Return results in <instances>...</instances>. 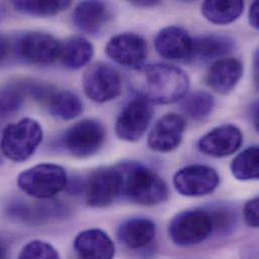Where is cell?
<instances>
[{"label": "cell", "mask_w": 259, "mask_h": 259, "mask_svg": "<svg viewBox=\"0 0 259 259\" xmlns=\"http://www.w3.org/2000/svg\"><path fill=\"white\" fill-rule=\"evenodd\" d=\"M137 98L149 104H171L182 100L190 88V79L182 69L164 64L137 68L130 77Z\"/></svg>", "instance_id": "obj_1"}, {"label": "cell", "mask_w": 259, "mask_h": 259, "mask_svg": "<svg viewBox=\"0 0 259 259\" xmlns=\"http://www.w3.org/2000/svg\"><path fill=\"white\" fill-rule=\"evenodd\" d=\"M121 179V196L133 204L154 206L165 202L168 189L164 181L147 166L126 161L115 165Z\"/></svg>", "instance_id": "obj_2"}, {"label": "cell", "mask_w": 259, "mask_h": 259, "mask_svg": "<svg viewBox=\"0 0 259 259\" xmlns=\"http://www.w3.org/2000/svg\"><path fill=\"white\" fill-rule=\"evenodd\" d=\"M44 131L38 121L23 118L9 124L2 133L0 148L4 156L14 162L30 158L41 143Z\"/></svg>", "instance_id": "obj_3"}, {"label": "cell", "mask_w": 259, "mask_h": 259, "mask_svg": "<svg viewBox=\"0 0 259 259\" xmlns=\"http://www.w3.org/2000/svg\"><path fill=\"white\" fill-rule=\"evenodd\" d=\"M17 185L26 195L45 200L54 198L64 191L68 185V177L61 165L39 163L20 172Z\"/></svg>", "instance_id": "obj_4"}, {"label": "cell", "mask_w": 259, "mask_h": 259, "mask_svg": "<svg viewBox=\"0 0 259 259\" xmlns=\"http://www.w3.org/2000/svg\"><path fill=\"white\" fill-rule=\"evenodd\" d=\"M215 231L210 211L189 210L178 214L168 226L171 241L179 246H193L204 242Z\"/></svg>", "instance_id": "obj_5"}, {"label": "cell", "mask_w": 259, "mask_h": 259, "mask_svg": "<svg viewBox=\"0 0 259 259\" xmlns=\"http://www.w3.org/2000/svg\"><path fill=\"white\" fill-rule=\"evenodd\" d=\"M61 48L62 44L53 35L29 31L18 36L14 51L17 58L26 64L49 66L59 60Z\"/></svg>", "instance_id": "obj_6"}, {"label": "cell", "mask_w": 259, "mask_h": 259, "mask_svg": "<svg viewBox=\"0 0 259 259\" xmlns=\"http://www.w3.org/2000/svg\"><path fill=\"white\" fill-rule=\"evenodd\" d=\"M82 84L86 96L97 103L116 99L122 88L118 71L104 62L91 65L84 73Z\"/></svg>", "instance_id": "obj_7"}, {"label": "cell", "mask_w": 259, "mask_h": 259, "mask_svg": "<svg viewBox=\"0 0 259 259\" xmlns=\"http://www.w3.org/2000/svg\"><path fill=\"white\" fill-rule=\"evenodd\" d=\"M105 141V128L95 119H84L67 130L63 136V144L70 154L78 158L95 155Z\"/></svg>", "instance_id": "obj_8"}, {"label": "cell", "mask_w": 259, "mask_h": 259, "mask_svg": "<svg viewBox=\"0 0 259 259\" xmlns=\"http://www.w3.org/2000/svg\"><path fill=\"white\" fill-rule=\"evenodd\" d=\"M86 203L93 208H105L121 197V179L116 166L94 170L84 186Z\"/></svg>", "instance_id": "obj_9"}, {"label": "cell", "mask_w": 259, "mask_h": 259, "mask_svg": "<svg viewBox=\"0 0 259 259\" xmlns=\"http://www.w3.org/2000/svg\"><path fill=\"white\" fill-rule=\"evenodd\" d=\"M217 171L203 164L187 165L174 176L176 190L186 197H203L213 193L219 186Z\"/></svg>", "instance_id": "obj_10"}, {"label": "cell", "mask_w": 259, "mask_h": 259, "mask_svg": "<svg viewBox=\"0 0 259 259\" xmlns=\"http://www.w3.org/2000/svg\"><path fill=\"white\" fill-rule=\"evenodd\" d=\"M152 115L153 110L148 102L140 98L131 100L117 118L115 125L117 136L128 142L139 140L148 128Z\"/></svg>", "instance_id": "obj_11"}, {"label": "cell", "mask_w": 259, "mask_h": 259, "mask_svg": "<svg viewBox=\"0 0 259 259\" xmlns=\"http://www.w3.org/2000/svg\"><path fill=\"white\" fill-rule=\"evenodd\" d=\"M105 52L115 63L130 68H139L147 56L145 39L132 32L114 35L108 41Z\"/></svg>", "instance_id": "obj_12"}, {"label": "cell", "mask_w": 259, "mask_h": 259, "mask_svg": "<svg viewBox=\"0 0 259 259\" xmlns=\"http://www.w3.org/2000/svg\"><path fill=\"white\" fill-rule=\"evenodd\" d=\"M157 54L169 61L193 60V37L180 26H167L158 31L154 38Z\"/></svg>", "instance_id": "obj_13"}, {"label": "cell", "mask_w": 259, "mask_h": 259, "mask_svg": "<svg viewBox=\"0 0 259 259\" xmlns=\"http://www.w3.org/2000/svg\"><path fill=\"white\" fill-rule=\"evenodd\" d=\"M242 143L241 130L233 124H224L203 135L198 142V148L208 156L225 157L235 153Z\"/></svg>", "instance_id": "obj_14"}, {"label": "cell", "mask_w": 259, "mask_h": 259, "mask_svg": "<svg viewBox=\"0 0 259 259\" xmlns=\"http://www.w3.org/2000/svg\"><path fill=\"white\" fill-rule=\"evenodd\" d=\"M185 130L186 121L183 116L176 113L166 114L149 132L148 146L156 152H170L182 143Z\"/></svg>", "instance_id": "obj_15"}, {"label": "cell", "mask_w": 259, "mask_h": 259, "mask_svg": "<svg viewBox=\"0 0 259 259\" xmlns=\"http://www.w3.org/2000/svg\"><path fill=\"white\" fill-rule=\"evenodd\" d=\"M64 211L65 209L61 205L53 203L30 205L21 200L10 201L4 208V212L10 220L26 225H35L57 218Z\"/></svg>", "instance_id": "obj_16"}, {"label": "cell", "mask_w": 259, "mask_h": 259, "mask_svg": "<svg viewBox=\"0 0 259 259\" xmlns=\"http://www.w3.org/2000/svg\"><path fill=\"white\" fill-rule=\"evenodd\" d=\"M74 250L79 259H113L115 256L112 239L100 229L79 233L74 240Z\"/></svg>", "instance_id": "obj_17"}, {"label": "cell", "mask_w": 259, "mask_h": 259, "mask_svg": "<svg viewBox=\"0 0 259 259\" xmlns=\"http://www.w3.org/2000/svg\"><path fill=\"white\" fill-rule=\"evenodd\" d=\"M243 75L242 63L234 58L217 60L208 70L205 81L215 92L225 95L239 83Z\"/></svg>", "instance_id": "obj_18"}, {"label": "cell", "mask_w": 259, "mask_h": 259, "mask_svg": "<svg viewBox=\"0 0 259 259\" xmlns=\"http://www.w3.org/2000/svg\"><path fill=\"white\" fill-rule=\"evenodd\" d=\"M111 18L108 5L102 1L80 2L73 12V23L82 32L96 34L102 31Z\"/></svg>", "instance_id": "obj_19"}, {"label": "cell", "mask_w": 259, "mask_h": 259, "mask_svg": "<svg viewBox=\"0 0 259 259\" xmlns=\"http://www.w3.org/2000/svg\"><path fill=\"white\" fill-rule=\"evenodd\" d=\"M156 234L155 224L146 218H131L117 230L118 240L131 249H139L151 243Z\"/></svg>", "instance_id": "obj_20"}, {"label": "cell", "mask_w": 259, "mask_h": 259, "mask_svg": "<svg viewBox=\"0 0 259 259\" xmlns=\"http://www.w3.org/2000/svg\"><path fill=\"white\" fill-rule=\"evenodd\" d=\"M233 39L227 35L210 34L193 38V60L202 62L220 60L232 52Z\"/></svg>", "instance_id": "obj_21"}, {"label": "cell", "mask_w": 259, "mask_h": 259, "mask_svg": "<svg viewBox=\"0 0 259 259\" xmlns=\"http://www.w3.org/2000/svg\"><path fill=\"white\" fill-rule=\"evenodd\" d=\"M50 114L62 120H73L84 111V105L80 97L69 90H56L44 105Z\"/></svg>", "instance_id": "obj_22"}, {"label": "cell", "mask_w": 259, "mask_h": 259, "mask_svg": "<svg viewBox=\"0 0 259 259\" xmlns=\"http://www.w3.org/2000/svg\"><path fill=\"white\" fill-rule=\"evenodd\" d=\"M93 45L83 36L70 37L62 45L60 58L62 65L69 70H79L92 60Z\"/></svg>", "instance_id": "obj_23"}, {"label": "cell", "mask_w": 259, "mask_h": 259, "mask_svg": "<svg viewBox=\"0 0 259 259\" xmlns=\"http://www.w3.org/2000/svg\"><path fill=\"white\" fill-rule=\"evenodd\" d=\"M244 10V2L236 1H205L202 4V13L210 22L225 25L235 21Z\"/></svg>", "instance_id": "obj_24"}, {"label": "cell", "mask_w": 259, "mask_h": 259, "mask_svg": "<svg viewBox=\"0 0 259 259\" xmlns=\"http://www.w3.org/2000/svg\"><path fill=\"white\" fill-rule=\"evenodd\" d=\"M183 112L194 120H202L210 116L215 108L214 97L205 91H196L182 99Z\"/></svg>", "instance_id": "obj_25"}, {"label": "cell", "mask_w": 259, "mask_h": 259, "mask_svg": "<svg viewBox=\"0 0 259 259\" xmlns=\"http://www.w3.org/2000/svg\"><path fill=\"white\" fill-rule=\"evenodd\" d=\"M231 172L239 181H251L259 178V151L251 146L239 153L231 163Z\"/></svg>", "instance_id": "obj_26"}, {"label": "cell", "mask_w": 259, "mask_h": 259, "mask_svg": "<svg viewBox=\"0 0 259 259\" xmlns=\"http://www.w3.org/2000/svg\"><path fill=\"white\" fill-rule=\"evenodd\" d=\"M12 6L22 14L50 17L68 9L71 6V1H13Z\"/></svg>", "instance_id": "obj_27"}, {"label": "cell", "mask_w": 259, "mask_h": 259, "mask_svg": "<svg viewBox=\"0 0 259 259\" xmlns=\"http://www.w3.org/2000/svg\"><path fill=\"white\" fill-rule=\"evenodd\" d=\"M24 95L16 85H10L0 90V118L17 113L23 105Z\"/></svg>", "instance_id": "obj_28"}, {"label": "cell", "mask_w": 259, "mask_h": 259, "mask_svg": "<svg viewBox=\"0 0 259 259\" xmlns=\"http://www.w3.org/2000/svg\"><path fill=\"white\" fill-rule=\"evenodd\" d=\"M17 259H61L58 250L49 242L32 240L26 243Z\"/></svg>", "instance_id": "obj_29"}, {"label": "cell", "mask_w": 259, "mask_h": 259, "mask_svg": "<svg viewBox=\"0 0 259 259\" xmlns=\"http://www.w3.org/2000/svg\"><path fill=\"white\" fill-rule=\"evenodd\" d=\"M213 222H214V227L215 231L220 230V231H225L227 228L231 227L235 221V216L233 212L227 208H216L213 210H209Z\"/></svg>", "instance_id": "obj_30"}, {"label": "cell", "mask_w": 259, "mask_h": 259, "mask_svg": "<svg viewBox=\"0 0 259 259\" xmlns=\"http://www.w3.org/2000/svg\"><path fill=\"white\" fill-rule=\"evenodd\" d=\"M259 200L258 198H254L248 201L243 210L244 221L247 226L252 228H257L259 226Z\"/></svg>", "instance_id": "obj_31"}, {"label": "cell", "mask_w": 259, "mask_h": 259, "mask_svg": "<svg viewBox=\"0 0 259 259\" xmlns=\"http://www.w3.org/2000/svg\"><path fill=\"white\" fill-rule=\"evenodd\" d=\"M249 23L252 27L255 29L259 28V3L257 1H254L249 10Z\"/></svg>", "instance_id": "obj_32"}, {"label": "cell", "mask_w": 259, "mask_h": 259, "mask_svg": "<svg viewBox=\"0 0 259 259\" xmlns=\"http://www.w3.org/2000/svg\"><path fill=\"white\" fill-rule=\"evenodd\" d=\"M10 52V42L8 38L0 33V65L6 60Z\"/></svg>", "instance_id": "obj_33"}, {"label": "cell", "mask_w": 259, "mask_h": 259, "mask_svg": "<svg viewBox=\"0 0 259 259\" xmlns=\"http://www.w3.org/2000/svg\"><path fill=\"white\" fill-rule=\"evenodd\" d=\"M9 258V247L6 240L0 236V259Z\"/></svg>", "instance_id": "obj_34"}, {"label": "cell", "mask_w": 259, "mask_h": 259, "mask_svg": "<svg viewBox=\"0 0 259 259\" xmlns=\"http://www.w3.org/2000/svg\"><path fill=\"white\" fill-rule=\"evenodd\" d=\"M251 116H252V120H253V123H254L256 130H258V105H257V103L254 104L252 107Z\"/></svg>", "instance_id": "obj_35"}, {"label": "cell", "mask_w": 259, "mask_h": 259, "mask_svg": "<svg viewBox=\"0 0 259 259\" xmlns=\"http://www.w3.org/2000/svg\"><path fill=\"white\" fill-rule=\"evenodd\" d=\"M158 1H132V4L136 5V6H140V7H148V6H154L156 4H158Z\"/></svg>", "instance_id": "obj_36"}, {"label": "cell", "mask_w": 259, "mask_h": 259, "mask_svg": "<svg viewBox=\"0 0 259 259\" xmlns=\"http://www.w3.org/2000/svg\"><path fill=\"white\" fill-rule=\"evenodd\" d=\"M5 13H6V8L2 3H0V21L4 18Z\"/></svg>", "instance_id": "obj_37"}, {"label": "cell", "mask_w": 259, "mask_h": 259, "mask_svg": "<svg viewBox=\"0 0 259 259\" xmlns=\"http://www.w3.org/2000/svg\"><path fill=\"white\" fill-rule=\"evenodd\" d=\"M2 163V156H1V154H0V164Z\"/></svg>", "instance_id": "obj_38"}]
</instances>
